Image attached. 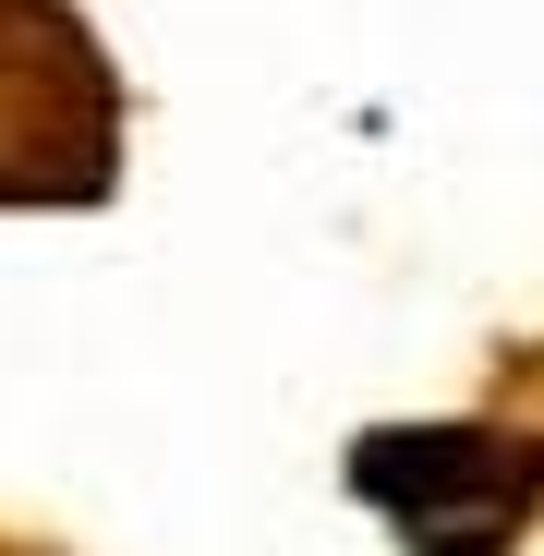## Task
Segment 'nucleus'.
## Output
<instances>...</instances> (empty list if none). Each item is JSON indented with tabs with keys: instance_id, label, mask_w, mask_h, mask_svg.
Wrapping results in <instances>:
<instances>
[{
	"instance_id": "f257e3e1",
	"label": "nucleus",
	"mask_w": 544,
	"mask_h": 556,
	"mask_svg": "<svg viewBox=\"0 0 544 556\" xmlns=\"http://www.w3.org/2000/svg\"><path fill=\"white\" fill-rule=\"evenodd\" d=\"M351 484L412 532V556H496L544 508V447L484 424H423V435H363Z\"/></svg>"
},
{
	"instance_id": "f03ea898",
	"label": "nucleus",
	"mask_w": 544,
	"mask_h": 556,
	"mask_svg": "<svg viewBox=\"0 0 544 556\" xmlns=\"http://www.w3.org/2000/svg\"><path fill=\"white\" fill-rule=\"evenodd\" d=\"M73 110H98L85 49L37 0H0V194H85L73 169H98V122L73 134Z\"/></svg>"
}]
</instances>
